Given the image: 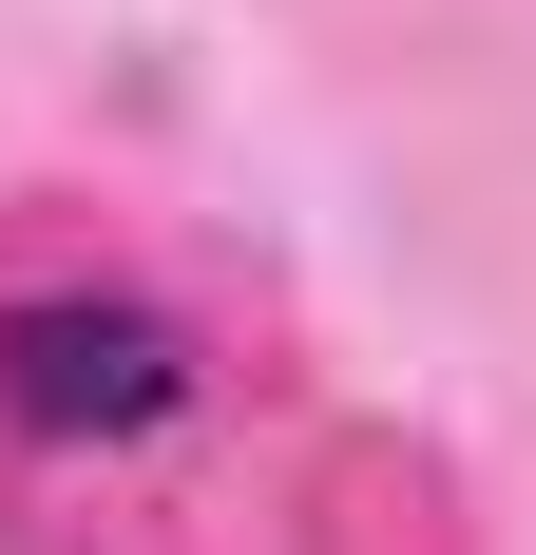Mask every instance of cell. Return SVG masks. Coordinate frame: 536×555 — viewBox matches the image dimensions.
<instances>
[{
    "instance_id": "obj_1",
    "label": "cell",
    "mask_w": 536,
    "mask_h": 555,
    "mask_svg": "<svg viewBox=\"0 0 536 555\" xmlns=\"http://www.w3.org/2000/svg\"><path fill=\"white\" fill-rule=\"evenodd\" d=\"M173 402H192V326L135 307V287H20L0 307V422L20 441H154Z\"/></svg>"
}]
</instances>
